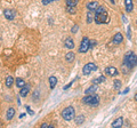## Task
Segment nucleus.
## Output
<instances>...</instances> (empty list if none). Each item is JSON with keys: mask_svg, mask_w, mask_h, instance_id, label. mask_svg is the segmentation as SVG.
<instances>
[{"mask_svg": "<svg viewBox=\"0 0 137 128\" xmlns=\"http://www.w3.org/2000/svg\"><path fill=\"white\" fill-rule=\"evenodd\" d=\"M94 21L97 24H104L109 22V15H107V10L105 9V7L99 6L97 9L95 10V17Z\"/></svg>", "mask_w": 137, "mask_h": 128, "instance_id": "1", "label": "nucleus"}, {"mask_svg": "<svg viewBox=\"0 0 137 128\" xmlns=\"http://www.w3.org/2000/svg\"><path fill=\"white\" fill-rule=\"evenodd\" d=\"M123 64L129 65L130 68H134L137 65V55L133 51H127L125 57H123Z\"/></svg>", "mask_w": 137, "mask_h": 128, "instance_id": "2", "label": "nucleus"}, {"mask_svg": "<svg viewBox=\"0 0 137 128\" xmlns=\"http://www.w3.org/2000/svg\"><path fill=\"white\" fill-rule=\"evenodd\" d=\"M84 103L88 104L90 106H97L99 104V96L96 94H91V95H86L84 98Z\"/></svg>", "mask_w": 137, "mask_h": 128, "instance_id": "3", "label": "nucleus"}, {"mask_svg": "<svg viewBox=\"0 0 137 128\" xmlns=\"http://www.w3.org/2000/svg\"><path fill=\"white\" fill-rule=\"evenodd\" d=\"M62 117H63V119L66 120V121H71V120L75 117L74 109L72 108V106H67V108H65L63 111H62Z\"/></svg>", "mask_w": 137, "mask_h": 128, "instance_id": "4", "label": "nucleus"}, {"mask_svg": "<svg viewBox=\"0 0 137 128\" xmlns=\"http://www.w3.org/2000/svg\"><path fill=\"white\" fill-rule=\"evenodd\" d=\"M89 49H90V40H89L87 37H84L81 40L80 47H79V53H81V54L87 53Z\"/></svg>", "mask_w": 137, "mask_h": 128, "instance_id": "5", "label": "nucleus"}, {"mask_svg": "<svg viewBox=\"0 0 137 128\" xmlns=\"http://www.w3.org/2000/svg\"><path fill=\"white\" fill-rule=\"evenodd\" d=\"M96 70H97V65H96L95 63H92V62H90V63H87L84 68H82V73H84L85 75H87V74L91 73V72H94Z\"/></svg>", "mask_w": 137, "mask_h": 128, "instance_id": "6", "label": "nucleus"}, {"mask_svg": "<svg viewBox=\"0 0 137 128\" xmlns=\"http://www.w3.org/2000/svg\"><path fill=\"white\" fill-rule=\"evenodd\" d=\"M104 73H105V75H107V77H115V75L119 74V72H118V69L114 67H107L104 70Z\"/></svg>", "mask_w": 137, "mask_h": 128, "instance_id": "7", "label": "nucleus"}, {"mask_svg": "<svg viewBox=\"0 0 137 128\" xmlns=\"http://www.w3.org/2000/svg\"><path fill=\"white\" fill-rule=\"evenodd\" d=\"M3 15H5V17L7 20L12 21V20L15 18L16 13H15V10H13V9H5L3 10Z\"/></svg>", "mask_w": 137, "mask_h": 128, "instance_id": "8", "label": "nucleus"}, {"mask_svg": "<svg viewBox=\"0 0 137 128\" xmlns=\"http://www.w3.org/2000/svg\"><path fill=\"white\" fill-rule=\"evenodd\" d=\"M64 46L66 47V48H68V49H73V48H74V41H73V39H72L71 37L66 38L65 41H64Z\"/></svg>", "mask_w": 137, "mask_h": 128, "instance_id": "9", "label": "nucleus"}, {"mask_svg": "<svg viewBox=\"0 0 137 128\" xmlns=\"http://www.w3.org/2000/svg\"><path fill=\"white\" fill-rule=\"evenodd\" d=\"M96 91H97V86H96V84L91 85L90 87H88L87 89L85 91V94L86 95H91V94H96Z\"/></svg>", "mask_w": 137, "mask_h": 128, "instance_id": "10", "label": "nucleus"}, {"mask_svg": "<svg viewBox=\"0 0 137 128\" xmlns=\"http://www.w3.org/2000/svg\"><path fill=\"white\" fill-rule=\"evenodd\" d=\"M122 40H123V36H122L121 33H115L114 37H113V44H114V45L121 44Z\"/></svg>", "mask_w": 137, "mask_h": 128, "instance_id": "11", "label": "nucleus"}, {"mask_svg": "<svg viewBox=\"0 0 137 128\" xmlns=\"http://www.w3.org/2000/svg\"><path fill=\"white\" fill-rule=\"evenodd\" d=\"M125 6H126V12L127 13L133 12V9H134L133 0H125Z\"/></svg>", "mask_w": 137, "mask_h": 128, "instance_id": "12", "label": "nucleus"}, {"mask_svg": "<svg viewBox=\"0 0 137 128\" xmlns=\"http://www.w3.org/2000/svg\"><path fill=\"white\" fill-rule=\"evenodd\" d=\"M99 7L98 2L97 1H91V2H88L87 3V8L88 10H91V12H94V10H96Z\"/></svg>", "mask_w": 137, "mask_h": 128, "instance_id": "13", "label": "nucleus"}, {"mask_svg": "<svg viewBox=\"0 0 137 128\" xmlns=\"http://www.w3.org/2000/svg\"><path fill=\"white\" fill-rule=\"evenodd\" d=\"M123 125V118L122 117H119L116 120H114V121L112 122V127H115V128H120V127H122Z\"/></svg>", "mask_w": 137, "mask_h": 128, "instance_id": "14", "label": "nucleus"}, {"mask_svg": "<svg viewBox=\"0 0 137 128\" xmlns=\"http://www.w3.org/2000/svg\"><path fill=\"white\" fill-rule=\"evenodd\" d=\"M14 116H15V109H14V108H9L8 110H7V112H6L7 120H12L14 118Z\"/></svg>", "mask_w": 137, "mask_h": 128, "instance_id": "15", "label": "nucleus"}, {"mask_svg": "<svg viewBox=\"0 0 137 128\" xmlns=\"http://www.w3.org/2000/svg\"><path fill=\"white\" fill-rule=\"evenodd\" d=\"M29 92H30V86L29 85H25L24 87L21 88V92H19V95L21 96H23V97H25V96L29 94Z\"/></svg>", "mask_w": 137, "mask_h": 128, "instance_id": "16", "label": "nucleus"}, {"mask_svg": "<svg viewBox=\"0 0 137 128\" xmlns=\"http://www.w3.org/2000/svg\"><path fill=\"white\" fill-rule=\"evenodd\" d=\"M74 53L73 51H68V53L65 55V60H66V62H68V63H72V62L74 61Z\"/></svg>", "mask_w": 137, "mask_h": 128, "instance_id": "17", "label": "nucleus"}, {"mask_svg": "<svg viewBox=\"0 0 137 128\" xmlns=\"http://www.w3.org/2000/svg\"><path fill=\"white\" fill-rule=\"evenodd\" d=\"M56 84H57V78H56V77H53V75H51V77H49V86H50L51 89L55 88Z\"/></svg>", "mask_w": 137, "mask_h": 128, "instance_id": "18", "label": "nucleus"}, {"mask_svg": "<svg viewBox=\"0 0 137 128\" xmlns=\"http://www.w3.org/2000/svg\"><path fill=\"white\" fill-rule=\"evenodd\" d=\"M13 84H14V78H13V77H10V75H8V77L6 78V82H5L6 87L10 88V87L13 86Z\"/></svg>", "mask_w": 137, "mask_h": 128, "instance_id": "19", "label": "nucleus"}, {"mask_svg": "<svg viewBox=\"0 0 137 128\" xmlns=\"http://www.w3.org/2000/svg\"><path fill=\"white\" fill-rule=\"evenodd\" d=\"M16 86H17L18 88H22V87H24V86H25V81H24L22 78H17V79H16Z\"/></svg>", "mask_w": 137, "mask_h": 128, "instance_id": "20", "label": "nucleus"}, {"mask_svg": "<svg viewBox=\"0 0 137 128\" xmlns=\"http://www.w3.org/2000/svg\"><path fill=\"white\" fill-rule=\"evenodd\" d=\"M79 0H66V6L67 7H75L78 5Z\"/></svg>", "mask_w": 137, "mask_h": 128, "instance_id": "21", "label": "nucleus"}, {"mask_svg": "<svg viewBox=\"0 0 137 128\" xmlns=\"http://www.w3.org/2000/svg\"><path fill=\"white\" fill-rule=\"evenodd\" d=\"M85 121V116H78L77 119H75V124L77 125H82Z\"/></svg>", "mask_w": 137, "mask_h": 128, "instance_id": "22", "label": "nucleus"}, {"mask_svg": "<svg viewBox=\"0 0 137 128\" xmlns=\"http://www.w3.org/2000/svg\"><path fill=\"white\" fill-rule=\"evenodd\" d=\"M113 86H114V89L119 91V89L121 88V81H120L119 79H116V80L113 81Z\"/></svg>", "mask_w": 137, "mask_h": 128, "instance_id": "23", "label": "nucleus"}, {"mask_svg": "<svg viewBox=\"0 0 137 128\" xmlns=\"http://www.w3.org/2000/svg\"><path fill=\"white\" fill-rule=\"evenodd\" d=\"M103 81H105V75H101V77L99 78H97V79H94V80H92V82H94V84H101V82H103Z\"/></svg>", "mask_w": 137, "mask_h": 128, "instance_id": "24", "label": "nucleus"}, {"mask_svg": "<svg viewBox=\"0 0 137 128\" xmlns=\"http://www.w3.org/2000/svg\"><path fill=\"white\" fill-rule=\"evenodd\" d=\"M92 22V14L91 10H89V13L87 14V23H91Z\"/></svg>", "mask_w": 137, "mask_h": 128, "instance_id": "25", "label": "nucleus"}, {"mask_svg": "<svg viewBox=\"0 0 137 128\" xmlns=\"http://www.w3.org/2000/svg\"><path fill=\"white\" fill-rule=\"evenodd\" d=\"M75 7H67V12L68 13H71V14H74L75 13Z\"/></svg>", "mask_w": 137, "mask_h": 128, "instance_id": "26", "label": "nucleus"}, {"mask_svg": "<svg viewBox=\"0 0 137 128\" xmlns=\"http://www.w3.org/2000/svg\"><path fill=\"white\" fill-rule=\"evenodd\" d=\"M41 127H42V128H51V127H53V125H49V124L43 122L42 125H41Z\"/></svg>", "mask_w": 137, "mask_h": 128, "instance_id": "27", "label": "nucleus"}, {"mask_svg": "<svg viewBox=\"0 0 137 128\" xmlns=\"http://www.w3.org/2000/svg\"><path fill=\"white\" fill-rule=\"evenodd\" d=\"M96 45H97V41L96 40H90V48H94Z\"/></svg>", "mask_w": 137, "mask_h": 128, "instance_id": "28", "label": "nucleus"}, {"mask_svg": "<svg viewBox=\"0 0 137 128\" xmlns=\"http://www.w3.org/2000/svg\"><path fill=\"white\" fill-rule=\"evenodd\" d=\"M79 30V27H78V25H74L73 27H72V33H75L77 31Z\"/></svg>", "mask_w": 137, "mask_h": 128, "instance_id": "29", "label": "nucleus"}, {"mask_svg": "<svg viewBox=\"0 0 137 128\" xmlns=\"http://www.w3.org/2000/svg\"><path fill=\"white\" fill-rule=\"evenodd\" d=\"M26 110H27V113H29V115H31V116H33V111H32V110H31L30 108H29V106H26Z\"/></svg>", "mask_w": 137, "mask_h": 128, "instance_id": "30", "label": "nucleus"}, {"mask_svg": "<svg viewBox=\"0 0 137 128\" xmlns=\"http://www.w3.org/2000/svg\"><path fill=\"white\" fill-rule=\"evenodd\" d=\"M72 84H73V81H71V82H70V84H68V85H66V86H64V88H63V89H64V91H66V89H67L68 87H70V86H71Z\"/></svg>", "mask_w": 137, "mask_h": 128, "instance_id": "31", "label": "nucleus"}, {"mask_svg": "<svg viewBox=\"0 0 137 128\" xmlns=\"http://www.w3.org/2000/svg\"><path fill=\"white\" fill-rule=\"evenodd\" d=\"M49 2H50V0H42V3H43V5H48Z\"/></svg>", "mask_w": 137, "mask_h": 128, "instance_id": "32", "label": "nucleus"}, {"mask_svg": "<svg viewBox=\"0 0 137 128\" xmlns=\"http://www.w3.org/2000/svg\"><path fill=\"white\" fill-rule=\"evenodd\" d=\"M24 117H25V113H22V115H21V116H19V118H21V119H23V118H24Z\"/></svg>", "mask_w": 137, "mask_h": 128, "instance_id": "33", "label": "nucleus"}, {"mask_svg": "<svg viewBox=\"0 0 137 128\" xmlns=\"http://www.w3.org/2000/svg\"><path fill=\"white\" fill-rule=\"evenodd\" d=\"M128 38L130 39V27H128Z\"/></svg>", "mask_w": 137, "mask_h": 128, "instance_id": "34", "label": "nucleus"}, {"mask_svg": "<svg viewBox=\"0 0 137 128\" xmlns=\"http://www.w3.org/2000/svg\"><path fill=\"white\" fill-rule=\"evenodd\" d=\"M128 92H129V88H126V89H125V92H123V93L126 94V93H128Z\"/></svg>", "mask_w": 137, "mask_h": 128, "instance_id": "35", "label": "nucleus"}, {"mask_svg": "<svg viewBox=\"0 0 137 128\" xmlns=\"http://www.w3.org/2000/svg\"><path fill=\"white\" fill-rule=\"evenodd\" d=\"M135 99H136V101H137V94L135 95Z\"/></svg>", "mask_w": 137, "mask_h": 128, "instance_id": "36", "label": "nucleus"}, {"mask_svg": "<svg viewBox=\"0 0 137 128\" xmlns=\"http://www.w3.org/2000/svg\"><path fill=\"white\" fill-rule=\"evenodd\" d=\"M51 1H56V0H50V2H51Z\"/></svg>", "mask_w": 137, "mask_h": 128, "instance_id": "37", "label": "nucleus"}]
</instances>
